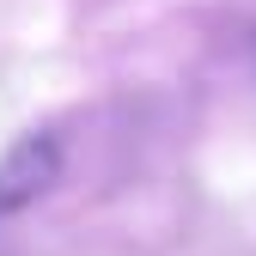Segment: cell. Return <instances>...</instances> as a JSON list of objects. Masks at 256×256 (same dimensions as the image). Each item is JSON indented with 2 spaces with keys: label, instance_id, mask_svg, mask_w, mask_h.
<instances>
[{
  "label": "cell",
  "instance_id": "cell-1",
  "mask_svg": "<svg viewBox=\"0 0 256 256\" xmlns=\"http://www.w3.org/2000/svg\"><path fill=\"white\" fill-rule=\"evenodd\" d=\"M61 177V140L55 134H30L18 146L0 152V214H24L30 202H43Z\"/></svg>",
  "mask_w": 256,
  "mask_h": 256
}]
</instances>
